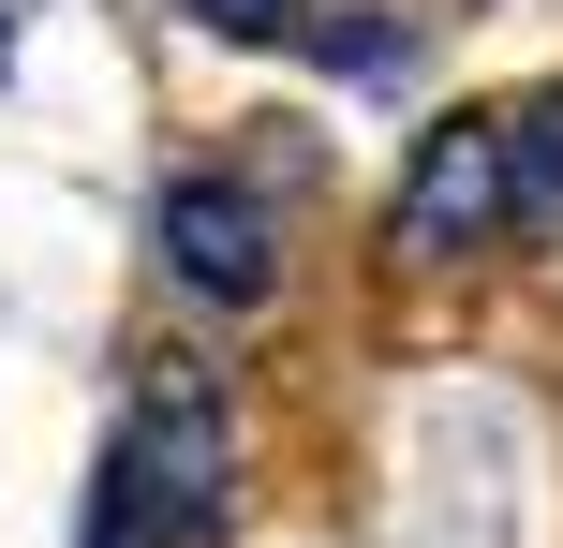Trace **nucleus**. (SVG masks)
<instances>
[{
  "label": "nucleus",
  "instance_id": "39448f33",
  "mask_svg": "<svg viewBox=\"0 0 563 548\" xmlns=\"http://www.w3.org/2000/svg\"><path fill=\"white\" fill-rule=\"evenodd\" d=\"M208 30H238V45H267V30H297V0H194Z\"/></svg>",
  "mask_w": 563,
  "mask_h": 548
},
{
  "label": "nucleus",
  "instance_id": "f03ea898",
  "mask_svg": "<svg viewBox=\"0 0 563 548\" xmlns=\"http://www.w3.org/2000/svg\"><path fill=\"white\" fill-rule=\"evenodd\" d=\"M505 119H445L400 178V267H460L475 237H505Z\"/></svg>",
  "mask_w": 563,
  "mask_h": 548
},
{
  "label": "nucleus",
  "instance_id": "f257e3e1",
  "mask_svg": "<svg viewBox=\"0 0 563 548\" xmlns=\"http://www.w3.org/2000/svg\"><path fill=\"white\" fill-rule=\"evenodd\" d=\"M223 474H238L223 385H208L194 356H164V371L134 385V430L104 445V474H89V490L134 519V548H208V534H223Z\"/></svg>",
  "mask_w": 563,
  "mask_h": 548
},
{
  "label": "nucleus",
  "instance_id": "20e7f679",
  "mask_svg": "<svg viewBox=\"0 0 563 548\" xmlns=\"http://www.w3.org/2000/svg\"><path fill=\"white\" fill-rule=\"evenodd\" d=\"M505 208L519 223H563V89H534L505 119Z\"/></svg>",
  "mask_w": 563,
  "mask_h": 548
},
{
  "label": "nucleus",
  "instance_id": "7ed1b4c3",
  "mask_svg": "<svg viewBox=\"0 0 563 548\" xmlns=\"http://www.w3.org/2000/svg\"><path fill=\"white\" fill-rule=\"evenodd\" d=\"M164 267L208 297V312H267L282 297V237H267V208L238 193V178H178L164 193Z\"/></svg>",
  "mask_w": 563,
  "mask_h": 548
}]
</instances>
